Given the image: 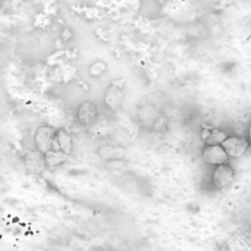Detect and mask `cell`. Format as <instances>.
<instances>
[{"mask_svg":"<svg viewBox=\"0 0 251 251\" xmlns=\"http://www.w3.org/2000/svg\"><path fill=\"white\" fill-rule=\"evenodd\" d=\"M56 130H54L50 126H39L37 129L36 135H34V141H36V146L39 152L46 154L47 152L51 151V146H53V141L55 139Z\"/></svg>","mask_w":251,"mask_h":251,"instance_id":"obj_1","label":"cell"},{"mask_svg":"<svg viewBox=\"0 0 251 251\" xmlns=\"http://www.w3.org/2000/svg\"><path fill=\"white\" fill-rule=\"evenodd\" d=\"M221 146L225 149L226 153L228 154L229 158H239V157L244 156L245 152L249 149V142L244 137H235L230 136L226 139Z\"/></svg>","mask_w":251,"mask_h":251,"instance_id":"obj_2","label":"cell"},{"mask_svg":"<svg viewBox=\"0 0 251 251\" xmlns=\"http://www.w3.org/2000/svg\"><path fill=\"white\" fill-rule=\"evenodd\" d=\"M229 159L225 149L221 145L217 146H206L202 152V161L211 166H223Z\"/></svg>","mask_w":251,"mask_h":251,"instance_id":"obj_3","label":"cell"},{"mask_svg":"<svg viewBox=\"0 0 251 251\" xmlns=\"http://www.w3.org/2000/svg\"><path fill=\"white\" fill-rule=\"evenodd\" d=\"M234 180V169L232 167L223 164L215 169L212 176V184L217 189H223Z\"/></svg>","mask_w":251,"mask_h":251,"instance_id":"obj_4","label":"cell"},{"mask_svg":"<svg viewBox=\"0 0 251 251\" xmlns=\"http://www.w3.org/2000/svg\"><path fill=\"white\" fill-rule=\"evenodd\" d=\"M25 166L31 173L33 174H42L47 168L46 158L42 152L37 151L28 152L25 157Z\"/></svg>","mask_w":251,"mask_h":251,"instance_id":"obj_5","label":"cell"},{"mask_svg":"<svg viewBox=\"0 0 251 251\" xmlns=\"http://www.w3.org/2000/svg\"><path fill=\"white\" fill-rule=\"evenodd\" d=\"M124 100V90L117 85H112L107 88L104 95V103L110 110H119Z\"/></svg>","mask_w":251,"mask_h":251,"instance_id":"obj_6","label":"cell"},{"mask_svg":"<svg viewBox=\"0 0 251 251\" xmlns=\"http://www.w3.org/2000/svg\"><path fill=\"white\" fill-rule=\"evenodd\" d=\"M97 107L91 102H83L78 107L77 119L83 125H92L97 120Z\"/></svg>","mask_w":251,"mask_h":251,"instance_id":"obj_7","label":"cell"},{"mask_svg":"<svg viewBox=\"0 0 251 251\" xmlns=\"http://www.w3.org/2000/svg\"><path fill=\"white\" fill-rule=\"evenodd\" d=\"M55 139L58 140L59 146H60V151L65 154H71L73 152V139H71L70 134L66 130L59 129L56 130Z\"/></svg>","mask_w":251,"mask_h":251,"instance_id":"obj_8","label":"cell"},{"mask_svg":"<svg viewBox=\"0 0 251 251\" xmlns=\"http://www.w3.org/2000/svg\"><path fill=\"white\" fill-rule=\"evenodd\" d=\"M44 158H46V163L47 167L49 168H53V167L60 166L61 163L68 159V154L63 153L61 151L56 152V151H49L44 154Z\"/></svg>","mask_w":251,"mask_h":251,"instance_id":"obj_9","label":"cell"},{"mask_svg":"<svg viewBox=\"0 0 251 251\" xmlns=\"http://www.w3.org/2000/svg\"><path fill=\"white\" fill-rule=\"evenodd\" d=\"M227 137L228 136L225 134V132L220 131V130L217 129H213L211 136L208 137L205 142L207 144V146H217V145H222L223 142L226 141Z\"/></svg>","mask_w":251,"mask_h":251,"instance_id":"obj_10","label":"cell"},{"mask_svg":"<svg viewBox=\"0 0 251 251\" xmlns=\"http://www.w3.org/2000/svg\"><path fill=\"white\" fill-rule=\"evenodd\" d=\"M212 130L213 127H208L203 125V131L201 132V139H202L203 141H206V140L211 136V134H212Z\"/></svg>","mask_w":251,"mask_h":251,"instance_id":"obj_11","label":"cell"},{"mask_svg":"<svg viewBox=\"0 0 251 251\" xmlns=\"http://www.w3.org/2000/svg\"><path fill=\"white\" fill-rule=\"evenodd\" d=\"M249 140H250V142H251V124H250V126H249Z\"/></svg>","mask_w":251,"mask_h":251,"instance_id":"obj_12","label":"cell"}]
</instances>
